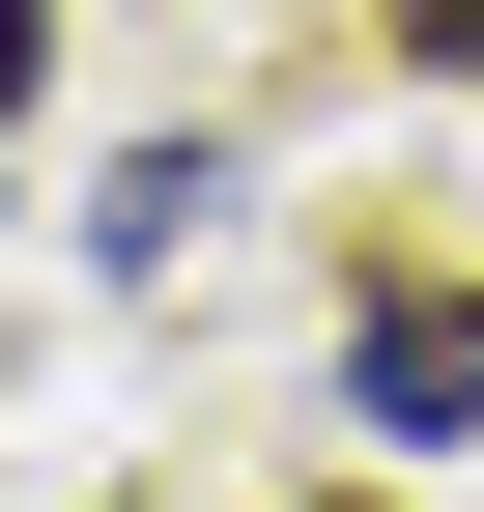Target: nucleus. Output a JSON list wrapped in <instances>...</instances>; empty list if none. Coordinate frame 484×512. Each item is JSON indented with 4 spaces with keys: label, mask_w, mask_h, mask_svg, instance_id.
<instances>
[{
    "label": "nucleus",
    "mask_w": 484,
    "mask_h": 512,
    "mask_svg": "<svg viewBox=\"0 0 484 512\" xmlns=\"http://www.w3.org/2000/svg\"><path fill=\"white\" fill-rule=\"evenodd\" d=\"M342 399L371 427H484V285H371L342 313Z\"/></svg>",
    "instance_id": "nucleus-1"
},
{
    "label": "nucleus",
    "mask_w": 484,
    "mask_h": 512,
    "mask_svg": "<svg viewBox=\"0 0 484 512\" xmlns=\"http://www.w3.org/2000/svg\"><path fill=\"white\" fill-rule=\"evenodd\" d=\"M200 228H228V143H114V200H86V256H114V285H171Z\"/></svg>",
    "instance_id": "nucleus-2"
},
{
    "label": "nucleus",
    "mask_w": 484,
    "mask_h": 512,
    "mask_svg": "<svg viewBox=\"0 0 484 512\" xmlns=\"http://www.w3.org/2000/svg\"><path fill=\"white\" fill-rule=\"evenodd\" d=\"M371 29H399V57H428V86H484V0H371Z\"/></svg>",
    "instance_id": "nucleus-3"
},
{
    "label": "nucleus",
    "mask_w": 484,
    "mask_h": 512,
    "mask_svg": "<svg viewBox=\"0 0 484 512\" xmlns=\"http://www.w3.org/2000/svg\"><path fill=\"white\" fill-rule=\"evenodd\" d=\"M29 57H57V0H0V114H29Z\"/></svg>",
    "instance_id": "nucleus-4"
}]
</instances>
